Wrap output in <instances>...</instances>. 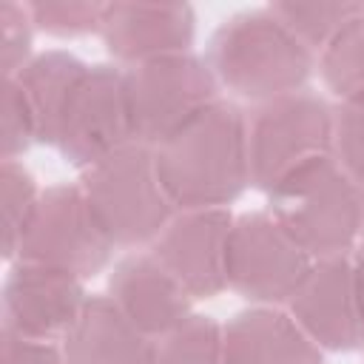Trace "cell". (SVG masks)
<instances>
[{
	"label": "cell",
	"mask_w": 364,
	"mask_h": 364,
	"mask_svg": "<svg viewBox=\"0 0 364 364\" xmlns=\"http://www.w3.org/2000/svg\"><path fill=\"white\" fill-rule=\"evenodd\" d=\"M154 162L176 213L233 205L253 188L247 114L230 100H216L208 111L156 145Z\"/></svg>",
	"instance_id": "1"
},
{
	"label": "cell",
	"mask_w": 364,
	"mask_h": 364,
	"mask_svg": "<svg viewBox=\"0 0 364 364\" xmlns=\"http://www.w3.org/2000/svg\"><path fill=\"white\" fill-rule=\"evenodd\" d=\"M205 60L228 94L262 105L304 91L316 54L267 9L230 14L208 40Z\"/></svg>",
	"instance_id": "2"
},
{
	"label": "cell",
	"mask_w": 364,
	"mask_h": 364,
	"mask_svg": "<svg viewBox=\"0 0 364 364\" xmlns=\"http://www.w3.org/2000/svg\"><path fill=\"white\" fill-rule=\"evenodd\" d=\"M267 213L310 259L350 256L364 236L355 182L333 154L287 173L267 193Z\"/></svg>",
	"instance_id": "3"
},
{
	"label": "cell",
	"mask_w": 364,
	"mask_h": 364,
	"mask_svg": "<svg viewBox=\"0 0 364 364\" xmlns=\"http://www.w3.org/2000/svg\"><path fill=\"white\" fill-rule=\"evenodd\" d=\"M80 188L114 247L154 245L176 216L154 162V148L128 145L82 171Z\"/></svg>",
	"instance_id": "4"
},
{
	"label": "cell",
	"mask_w": 364,
	"mask_h": 364,
	"mask_svg": "<svg viewBox=\"0 0 364 364\" xmlns=\"http://www.w3.org/2000/svg\"><path fill=\"white\" fill-rule=\"evenodd\" d=\"M333 154V105L313 91H296L253 105L247 114L250 185L270 193L287 173Z\"/></svg>",
	"instance_id": "5"
},
{
	"label": "cell",
	"mask_w": 364,
	"mask_h": 364,
	"mask_svg": "<svg viewBox=\"0 0 364 364\" xmlns=\"http://www.w3.org/2000/svg\"><path fill=\"white\" fill-rule=\"evenodd\" d=\"M219 91L222 88L208 60L193 51L125 68L134 142L145 148L162 145L216 100H222Z\"/></svg>",
	"instance_id": "6"
},
{
	"label": "cell",
	"mask_w": 364,
	"mask_h": 364,
	"mask_svg": "<svg viewBox=\"0 0 364 364\" xmlns=\"http://www.w3.org/2000/svg\"><path fill=\"white\" fill-rule=\"evenodd\" d=\"M114 250L117 247L94 216L80 182H60L40 193L14 262L57 267L85 282L111 264Z\"/></svg>",
	"instance_id": "7"
},
{
	"label": "cell",
	"mask_w": 364,
	"mask_h": 364,
	"mask_svg": "<svg viewBox=\"0 0 364 364\" xmlns=\"http://www.w3.org/2000/svg\"><path fill=\"white\" fill-rule=\"evenodd\" d=\"M313 259L264 210L233 219L228 239V290L259 307L287 304Z\"/></svg>",
	"instance_id": "8"
},
{
	"label": "cell",
	"mask_w": 364,
	"mask_h": 364,
	"mask_svg": "<svg viewBox=\"0 0 364 364\" xmlns=\"http://www.w3.org/2000/svg\"><path fill=\"white\" fill-rule=\"evenodd\" d=\"M128 145H134V128L125 68L117 63H94L63 111L54 148L82 173Z\"/></svg>",
	"instance_id": "9"
},
{
	"label": "cell",
	"mask_w": 364,
	"mask_h": 364,
	"mask_svg": "<svg viewBox=\"0 0 364 364\" xmlns=\"http://www.w3.org/2000/svg\"><path fill=\"white\" fill-rule=\"evenodd\" d=\"M85 301L88 293L80 276L34 262H11L3 282V327L57 344L77 324Z\"/></svg>",
	"instance_id": "10"
},
{
	"label": "cell",
	"mask_w": 364,
	"mask_h": 364,
	"mask_svg": "<svg viewBox=\"0 0 364 364\" xmlns=\"http://www.w3.org/2000/svg\"><path fill=\"white\" fill-rule=\"evenodd\" d=\"M287 313L324 353H353L364 344L350 256L313 259Z\"/></svg>",
	"instance_id": "11"
},
{
	"label": "cell",
	"mask_w": 364,
	"mask_h": 364,
	"mask_svg": "<svg viewBox=\"0 0 364 364\" xmlns=\"http://www.w3.org/2000/svg\"><path fill=\"white\" fill-rule=\"evenodd\" d=\"M233 219L228 208L176 213L151 245V253L193 299H216L228 290V239Z\"/></svg>",
	"instance_id": "12"
},
{
	"label": "cell",
	"mask_w": 364,
	"mask_h": 364,
	"mask_svg": "<svg viewBox=\"0 0 364 364\" xmlns=\"http://www.w3.org/2000/svg\"><path fill=\"white\" fill-rule=\"evenodd\" d=\"M100 37L117 65L188 54L196 40V14L188 3H105Z\"/></svg>",
	"instance_id": "13"
},
{
	"label": "cell",
	"mask_w": 364,
	"mask_h": 364,
	"mask_svg": "<svg viewBox=\"0 0 364 364\" xmlns=\"http://www.w3.org/2000/svg\"><path fill=\"white\" fill-rule=\"evenodd\" d=\"M108 296L148 338H162L193 316V296L154 253L122 256L108 276Z\"/></svg>",
	"instance_id": "14"
},
{
	"label": "cell",
	"mask_w": 364,
	"mask_h": 364,
	"mask_svg": "<svg viewBox=\"0 0 364 364\" xmlns=\"http://www.w3.org/2000/svg\"><path fill=\"white\" fill-rule=\"evenodd\" d=\"M225 364H324L307 333L279 307H247L222 324Z\"/></svg>",
	"instance_id": "15"
},
{
	"label": "cell",
	"mask_w": 364,
	"mask_h": 364,
	"mask_svg": "<svg viewBox=\"0 0 364 364\" xmlns=\"http://www.w3.org/2000/svg\"><path fill=\"white\" fill-rule=\"evenodd\" d=\"M60 347L65 364H151L154 338L139 333L108 293H94Z\"/></svg>",
	"instance_id": "16"
},
{
	"label": "cell",
	"mask_w": 364,
	"mask_h": 364,
	"mask_svg": "<svg viewBox=\"0 0 364 364\" xmlns=\"http://www.w3.org/2000/svg\"><path fill=\"white\" fill-rule=\"evenodd\" d=\"M85 71H88V63H82L77 54L63 51V48H51V51L34 54L31 63L17 77H11L20 82L23 94L34 111L40 145L54 148L63 111H65V105H68V100H71L74 88L80 85Z\"/></svg>",
	"instance_id": "17"
},
{
	"label": "cell",
	"mask_w": 364,
	"mask_h": 364,
	"mask_svg": "<svg viewBox=\"0 0 364 364\" xmlns=\"http://www.w3.org/2000/svg\"><path fill=\"white\" fill-rule=\"evenodd\" d=\"M279 20L316 54H321L338 34L341 28L355 20L364 11V3H299V0H284V3H273L270 6Z\"/></svg>",
	"instance_id": "18"
},
{
	"label": "cell",
	"mask_w": 364,
	"mask_h": 364,
	"mask_svg": "<svg viewBox=\"0 0 364 364\" xmlns=\"http://www.w3.org/2000/svg\"><path fill=\"white\" fill-rule=\"evenodd\" d=\"M151 364H225L222 324L210 316L193 313L162 338H154Z\"/></svg>",
	"instance_id": "19"
},
{
	"label": "cell",
	"mask_w": 364,
	"mask_h": 364,
	"mask_svg": "<svg viewBox=\"0 0 364 364\" xmlns=\"http://www.w3.org/2000/svg\"><path fill=\"white\" fill-rule=\"evenodd\" d=\"M316 65L338 102L364 97V11L341 28V34L318 54Z\"/></svg>",
	"instance_id": "20"
},
{
	"label": "cell",
	"mask_w": 364,
	"mask_h": 364,
	"mask_svg": "<svg viewBox=\"0 0 364 364\" xmlns=\"http://www.w3.org/2000/svg\"><path fill=\"white\" fill-rule=\"evenodd\" d=\"M40 188L20 159L0 162V202H3V259L14 262L23 230L40 202Z\"/></svg>",
	"instance_id": "21"
},
{
	"label": "cell",
	"mask_w": 364,
	"mask_h": 364,
	"mask_svg": "<svg viewBox=\"0 0 364 364\" xmlns=\"http://www.w3.org/2000/svg\"><path fill=\"white\" fill-rule=\"evenodd\" d=\"M31 23L37 31L48 37H85L100 34L105 3H88V0H37L26 3Z\"/></svg>",
	"instance_id": "22"
},
{
	"label": "cell",
	"mask_w": 364,
	"mask_h": 364,
	"mask_svg": "<svg viewBox=\"0 0 364 364\" xmlns=\"http://www.w3.org/2000/svg\"><path fill=\"white\" fill-rule=\"evenodd\" d=\"M34 23L26 3H0V68L3 80L17 77L34 57Z\"/></svg>",
	"instance_id": "23"
},
{
	"label": "cell",
	"mask_w": 364,
	"mask_h": 364,
	"mask_svg": "<svg viewBox=\"0 0 364 364\" xmlns=\"http://www.w3.org/2000/svg\"><path fill=\"white\" fill-rule=\"evenodd\" d=\"M333 156L355 179H364V97L333 105Z\"/></svg>",
	"instance_id": "24"
},
{
	"label": "cell",
	"mask_w": 364,
	"mask_h": 364,
	"mask_svg": "<svg viewBox=\"0 0 364 364\" xmlns=\"http://www.w3.org/2000/svg\"><path fill=\"white\" fill-rule=\"evenodd\" d=\"M34 142H37L34 111H31L20 82L9 77V80H3V131H0L3 159L23 156Z\"/></svg>",
	"instance_id": "25"
},
{
	"label": "cell",
	"mask_w": 364,
	"mask_h": 364,
	"mask_svg": "<svg viewBox=\"0 0 364 364\" xmlns=\"http://www.w3.org/2000/svg\"><path fill=\"white\" fill-rule=\"evenodd\" d=\"M0 364H65L63 347L54 341H37L0 330Z\"/></svg>",
	"instance_id": "26"
},
{
	"label": "cell",
	"mask_w": 364,
	"mask_h": 364,
	"mask_svg": "<svg viewBox=\"0 0 364 364\" xmlns=\"http://www.w3.org/2000/svg\"><path fill=\"white\" fill-rule=\"evenodd\" d=\"M350 262H353V282H355L358 318H361V330H364V242L355 247V253L350 256Z\"/></svg>",
	"instance_id": "27"
},
{
	"label": "cell",
	"mask_w": 364,
	"mask_h": 364,
	"mask_svg": "<svg viewBox=\"0 0 364 364\" xmlns=\"http://www.w3.org/2000/svg\"><path fill=\"white\" fill-rule=\"evenodd\" d=\"M355 191H358V202H361V228H364V179H355Z\"/></svg>",
	"instance_id": "28"
}]
</instances>
